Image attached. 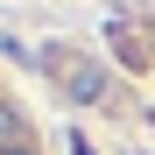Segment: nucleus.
<instances>
[{
  "mask_svg": "<svg viewBox=\"0 0 155 155\" xmlns=\"http://www.w3.org/2000/svg\"><path fill=\"white\" fill-rule=\"evenodd\" d=\"M57 71H64V85H71V92H78V99H99V71H92V64H85V57H64V64H57Z\"/></svg>",
  "mask_w": 155,
  "mask_h": 155,
  "instance_id": "1",
  "label": "nucleus"
}]
</instances>
